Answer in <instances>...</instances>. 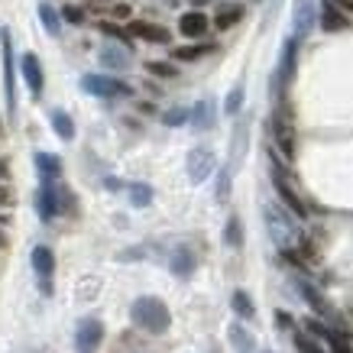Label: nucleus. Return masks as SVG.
Instances as JSON below:
<instances>
[{"instance_id":"f257e3e1","label":"nucleus","mask_w":353,"mask_h":353,"mask_svg":"<svg viewBox=\"0 0 353 353\" xmlns=\"http://www.w3.org/2000/svg\"><path fill=\"white\" fill-rule=\"evenodd\" d=\"M130 318H133V324L139 331L146 334H165L172 327V311L165 308V301L152 299V295H143V299L133 301Z\"/></svg>"},{"instance_id":"f03ea898","label":"nucleus","mask_w":353,"mask_h":353,"mask_svg":"<svg viewBox=\"0 0 353 353\" xmlns=\"http://www.w3.org/2000/svg\"><path fill=\"white\" fill-rule=\"evenodd\" d=\"M266 227H269V234H272V240H276L279 250H295V246H301L299 227H295V221H289L285 211L266 208Z\"/></svg>"},{"instance_id":"7ed1b4c3","label":"nucleus","mask_w":353,"mask_h":353,"mask_svg":"<svg viewBox=\"0 0 353 353\" xmlns=\"http://www.w3.org/2000/svg\"><path fill=\"white\" fill-rule=\"evenodd\" d=\"M272 137H276V146L282 156H295V130H292V114L285 110V104L276 110L272 117Z\"/></svg>"},{"instance_id":"20e7f679","label":"nucleus","mask_w":353,"mask_h":353,"mask_svg":"<svg viewBox=\"0 0 353 353\" xmlns=\"http://www.w3.org/2000/svg\"><path fill=\"white\" fill-rule=\"evenodd\" d=\"M272 185H276L279 198L285 201V208H289L292 214L299 217V221H301V217H308V208H305V201L295 194V188L289 185V179H285V172H282V165H279V162H272Z\"/></svg>"},{"instance_id":"39448f33","label":"nucleus","mask_w":353,"mask_h":353,"mask_svg":"<svg viewBox=\"0 0 353 353\" xmlns=\"http://www.w3.org/2000/svg\"><path fill=\"white\" fill-rule=\"evenodd\" d=\"M101 341H104V324L97 318H85L75 331V350L78 353H97L101 350Z\"/></svg>"},{"instance_id":"423d86ee","label":"nucleus","mask_w":353,"mask_h":353,"mask_svg":"<svg viewBox=\"0 0 353 353\" xmlns=\"http://www.w3.org/2000/svg\"><path fill=\"white\" fill-rule=\"evenodd\" d=\"M81 85H85V91H91V94H97V97H127V94H133L130 85L117 81V78H108V75H85L81 78Z\"/></svg>"},{"instance_id":"0eeeda50","label":"nucleus","mask_w":353,"mask_h":353,"mask_svg":"<svg viewBox=\"0 0 353 353\" xmlns=\"http://www.w3.org/2000/svg\"><path fill=\"white\" fill-rule=\"evenodd\" d=\"M3 94H7V114H17V85H13V46L10 32L3 30Z\"/></svg>"},{"instance_id":"6e6552de","label":"nucleus","mask_w":353,"mask_h":353,"mask_svg":"<svg viewBox=\"0 0 353 353\" xmlns=\"http://www.w3.org/2000/svg\"><path fill=\"white\" fill-rule=\"evenodd\" d=\"M314 20H318V3H314V0H295L292 26H295V36H299V39H305V36L314 30Z\"/></svg>"},{"instance_id":"1a4fd4ad","label":"nucleus","mask_w":353,"mask_h":353,"mask_svg":"<svg viewBox=\"0 0 353 353\" xmlns=\"http://www.w3.org/2000/svg\"><path fill=\"white\" fill-rule=\"evenodd\" d=\"M211 172H214V152L204 150V146L188 152V179H192L194 185H201Z\"/></svg>"},{"instance_id":"9d476101","label":"nucleus","mask_w":353,"mask_h":353,"mask_svg":"<svg viewBox=\"0 0 353 353\" xmlns=\"http://www.w3.org/2000/svg\"><path fill=\"white\" fill-rule=\"evenodd\" d=\"M23 78H26V85H30L32 97L43 94L46 75H43V62H39V55H36V52H26V55H23Z\"/></svg>"},{"instance_id":"9b49d317","label":"nucleus","mask_w":353,"mask_h":353,"mask_svg":"<svg viewBox=\"0 0 353 353\" xmlns=\"http://www.w3.org/2000/svg\"><path fill=\"white\" fill-rule=\"evenodd\" d=\"M127 32H130V36H137V39H146V43H159V46H165V43L172 39L165 26H156V23H146V20H133V23L127 26Z\"/></svg>"},{"instance_id":"f8f14e48","label":"nucleus","mask_w":353,"mask_h":353,"mask_svg":"<svg viewBox=\"0 0 353 353\" xmlns=\"http://www.w3.org/2000/svg\"><path fill=\"white\" fill-rule=\"evenodd\" d=\"M295 59H299V36H292L285 49H282V62H279V75H276V85L285 88L295 75Z\"/></svg>"},{"instance_id":"ddd939ff","label":"nucleus","mask_w":353,"mask_h":353,"mask_svg":"<svg viewBox=\"0 0 353 353\" xmlns=\"http://www.w3.org/2000/svg\"><path fill=\"white\" fill-rule=\"evenodd\" d=\"M350 26V20H347V13H343V7H337L334 0H324L321 3V30L324 32H341Z\"/></svg>"},{"instance_id":"4468645a","label":"nucleus","mask_w":353,"mask_h":353,"mask_svg":"<svg viewBox=\"0 0 353 353\" xmlns=\"http://www.w3.org/2000/svg\"><path fill=\"white\" fill-rule=\"evenodd\" d=\"M208 17L201 10H192V13H182V20H179V32H182L185 39H201L204 32H208Z\"/></svg>"},{"instance_id":"2eb2a0df","label":"nucleus","mask_w":353,"mask_h":353,"mask_svg":"<svg viewBox=\"0 0 353 353\" xmlns=\"http://www.w3.org/2000/svg\"><path fill=\"white\" fill-rule=\"evenodd\" d=\"M36 204H39V217L43 221H52L59 214V198H55V182H46L36 194Z\"/></svg>"},{"instance_id":"dca6fc26","label":"nucleus","mask_w":353,"mask_h":353,"mask_svg":"<svg viewBox=\"0 0 353 353\" xmlns=\"http://www.w3.org/2000/svg\"><path fill=\"white\" fill-rule=\"evenodd\" d=\"M243 20V3H221L214 13V26L217 30H230V26H236V23Z\"/></svg>"},{"instance_id":"f3484780","label":"nucleus","mask_w":353,"mask_h":353,"mask_svg":"<svg viewBox=\"0 0 353 353\" xmlns=\"http://www.w3.org/2000/svg\"><path fill=\"white\" fill-rule=\"evenodd\" d=\"M36 169L43 175V182H55L62 175V159L52 152H36Z\"/></svg>"},{"instance_id":"a211bd4d","label":"nucleus","mask_w":353,"mask_h":353,"mask_svg":"<svg viewBox=\"0 0 353 353\" xmlns=\"http://www.w3.org/2000/svg\"><path fill=\"white\" fill-rule=\"evenodd\" d=\"M169 266H172V272L175 276H192L194 272V253L188 250V246H179L175 253H172V259H169Z\"/></svg>"},{"instance_id":"6ab92c4d","label":"nucleus","mask_w":353,"mask_h":353,"mask_svg":"<svg viewBox=\"0 0 353 353\" xmlns=\"http://www.w3.org/2000/svg\"><path fill=\"white\" fill-rule=\"evenodd\" d=\"M227 337H230V343H234L236 353H253V350H256V341H253V334L246 331L243 324H230Z\"/></svg>"},{"instance_id":"aec40b11","label":"nucleus","mask_w":353,"mask_h":353,"mask_svg":"<svg viewBox=\"0 0 353 353\" xmlns=\"http://www.w3.org/2000/svg\"><path fill=\"white\" fill-rule=\"evenodd\" d=\"M32 269H36L43 279H49L55 272V256H52L49 246H36V250H32Z\"/></svg>"},{"instance_id":"412c9836","label":"nucleus","mask_w":353,"mask_h":353,"mask_svg":"<svg viewBox=\"0 0 353 353\" xmlns=\"http://www.w3.org/2000/svg\"><path fill=\"white\" fill-rule=\"evenodd\" d=\"M192 127L194 130L214 127V104H211V101H201V104L192 108Z\"/></svg>"},{"instance_id":"4be33fe9","label":"nucleus","mask_w":353,"mask_h":353,"mask_svg":"<svg viewBox=\"0 0 353 353\" xmlns=\"http://www.w3.org/2000/svg\"><path fill=\"white\" fill-rule=\"evenodd\" d=\"M101 62L108 65V68L123 72V68H130V55L123 52V49H117V46H104V49H101Z\"/></svg>"},{"instance_id":"5701e85b","label":"nucleus","mask_w":353,"mask_h":353,"mask_svg":"<svg viewBox=\"0 0 353 353\" xmlns=\"http://www.w3.org/2000/svg\"><path fill=\"white\" fill-rule=\"evenodd\" d=\"M214 52V46L211 43H201V46H182V49H175V62H198V59H204V55Z\"/></svg>"},{"instance_id":"b1692460","label":"nucleus","mask_w":353,"mask_h":353,"mask_svg":"<svg viewBox=\"0 0 353 353\" xmlns=\"http://www.w3.org/2000/svg\"><path fill=\"white\" fill-rule=\"evenodd\" d=\"M230 305H234V311L240 314V318H243V321H250V318L256 314V308H253V299H250L243 289H236L234 295H230Z\"/></svg>"},{"instance_id":"393cba45","label":"nucleus","mask_w":353,"mask_h":353,"mask_svg":"<svg viewBox=\"0 0 353 353\" xmlns=\"http://www.w3.org/2000/svg\"><path fill=\"white\" fill-rule=\"evenodd\" d=\"M295 285H299V292H301V295H305V301H308L311 308H314V311H321V314H327V318H334V311L327 308V301H324L321 295H318V292L311 289L308 282H295Z\"/></svg>"},{"instance_id":"a878e982","label":"nucleus","mask_w":353,"mask_h":353,"mask_svg":"<svg viewBox=\"0 0 353 353\" xmlns=\"http://www.w3.org/2000/svg\"><path fill=\"white\" fill-rule=\"evenodd\" d=\"M224 243L227 246H234V250H240L243 246V224H240V217H230L227 221V227H224Z\"/></svg>"},{"instance_id":"bb28decb","label":"nucleus","mask_w":353,"mask_h":353,"mask_svg":"<svg viewBox=\"0 0 353 353\" xmlns=\"http://www.w3.org/2000/svg\"><path fill=\"white\" fill-rule=\"evenodd\" d=\"M52 127H55V133H59L65 143L75 137V123H72V117H68L65 110H52Z\"/></svg>"},{"instance_id":"cd10ccee","label":"nucleus","mask_w":353,"mask_h":353,"mask_svg":"<svg viewBox=\"0 0 353 353\" xmlns=\"http://www.w3.org/2000/svg\"><path fill=\"white\" fill-rule=\"evenodd\" d=\"M55 198H59V214H75L78 208H75V194L68 192L65 185L55 182Z\"/></svg>"},{"instance_id":"c85d7f7f","label":"nucleus","mask_w":353,"mask_h":353,"mask_svg":"<svg viewBox=\"0 0 353 353\" xmlns=\"http://www.w3.org/2000/svg\"><path fill=\"white\" fill-rule=\"evenodd\" d=\"M39 17H43V26H46V30L52 32V36H59L62 23H59V13H55L49 3H39Z\"/></svg>"},{"instance_id":"c756f323","label":"nucleus","mask_w":353,"mask_h":353,"mask_svg":"<svg viewBox=\"0 0 353 353\" xmlns=\"http://www.w3.org/2000/svg\"><path fill=\"white\" fill-rule=\"evenodd\" d=\"M130 201L137 204V208H146V204L152 201V188L150 185H133V188H130Z\"/></svg>"},{"instance_id":"7c9ffc66","label":"nucleus","mask_w":353,"mask_h":353,"mask_svg":"<svg viewBox=\"0 0 353 353\" xmlns=\"http://www.w3.org/2000/svg\"><path fill=\"white\" fill-rule=\"evenodd\" d=\"M295 347H299V353H324L321 343L314 341V334H295Z\"/></svg>"},{"instance_id":"2f4dec72","label":"nucleus","mask_w":353,"mask_h":353,"mask_svg":"<svg viewBox=\"0 0 353 353\" xmlns=\"http://www.w3.org/2000/svg\"><path fill=\"white\" fill-rule=\"evenodd\" d=\"M324 341L331 343V353H353L350 343H347V337H343L341 331H327V337H324Z\"/></svg>"},{"instance_id":"473e14b6","label":"nucleus","mask_w":353,"mask_h":353,"mask_svg":"<svg viewBox=\"0 0 353 353\" xmlns=\"http://www.w3.org/2000/svg\"><path fill=\"white\" fill-rule=\"evenodd\" d=\"M146 68H150V75H156V78H175L179 75V68H175L172 62H150Z\"/></svg>"},{"instance_id":"72a5a7b5","label":"nucleus","mask_w":353,"mask_h":353,"mask_svg":"<svg viewBox=\"0 0 353 353\" xmlns=\"http://www.w3.org/2000/svg\"><path fill=\"white\" fill-rule=\"evenodd\" d=\"M165 123H169V127H182L185 120H192V110H185V108H175V110H169V114H165Z\"/></svg>"},{"instance_id":"f704fd0d","label":"nucleus","mask_w":353,"mask_h":353,"mask_svg":"<svg viewBox=\"0 0 353 353\" xmlns=\"http://www.w3.org/2000/svg\"><path fill=\"white\" fill-rule=\"evenodd\" d=\"M240 104H243V88L236 85L234 91H230V94H227V114H236V110H240Z\"/></svg>"},{"instance_id":"c9c22d12","label":"nucleus","mask_w":353,"mask_h":353,"mask_svg":"<svg viewBox=\"0 0 353 353\" xmlns=\"http://www.w3.org/2000/svg\"><path fill=\"white\" fill-rule=\"evenodd\" d=\"M101 32H104V36H114L120 43H130V32H123L120 26H114V23H101Z\"/></svg>"},{"instance_id":"e433bc0d","label":"nucleus","mask_w":353,"mask_h":353,"mask_svg":"<svg viewBox=\"0 0 353 353\" xmlns=\"http://www.w3.org/2000/svg\"><path fill=\"white\" fill-rule=\"evenodd\" d=\"M305 327H308V334H314V337H327V331H331V327H324L318 318H305Z\"/></svg>"},{"instance_id":"4c0bfd02","label":"nucleus","mask_w":353,"mask_h":353,"mask_svg":"<svg viewBox=\"0 0 353 353\" xmlns=\"http://www.w3.org/2000/svg\"><path fill=\"white\" fill-rule=\"evenodd\" d=\"M227 194H230V175H227V172H221V182H217V198L224 201Z\"/></svg>"},{"instance_id":"58836bf2","label":"nucleus","mask_w":353,"mask_h":353,"mask_svg":"<svg viewBox=\"0 0 353 353\" xmlns=\"http://www.w3.org/2000/svg\"><path fill=\"white\" fill-rule=\"evenodd\" d=\"M65 20H68V23H81V20H85V13H81V10H78V7H65Z\"/></svg>"},{"instance_id":"ea45409f","label":"nucleus","mask_w":353,"mask_h":353,"mask_svg":"<svg viewBox=\"0 0 353 353\" xmlns=\"http://www.w3.org/2000/svg\"><path fill=\"white\" fill-rule=\"evenodd\" d=\"M276 321L282 331H289V327H295V321H292V314H285V311H276Z\"/></svg>"},{"instance_id":"a19ab883","label":"nucleus","mask_w":353,"mask_h":353,"mask_svg":"<svg viewBox=\"0 0 353 353\" xmlns=\"http://www.w3.org/2000/svg\"><path fill=\"white\" fill-rule=\"evenodd\" d=\"M114 17H117V20L130 17V7H127V3H117V7H114Z\"/></svg>"},{"instance_id":"79ce46f5","label":"nucleus","mask_w":353,"mask_h":353,"mask_svg":"<svg viewBox=\"0 0 353 353\" xmlns=\"http://www.w3.org/2000/svg\"><path fill=\"white\" fill-rule=\"evenodd\" d=\"M334 3H337V7H343V10H350V13H353V0H334Z\"/></svg>"},{"instance_id":"37998d69","label":"nucleus","mask_w":353,"mask_h":353,"mask_svg":"<svg viewBox=\"0 0 353 353\" xmlns=\"http://www.w3.org/2000/svg\"><path fill=\"white\" fill-rule=\"evenodd\" d=\"M7 198H10V194H7V188H0V204L7 201Z\"/></svg>"},{"instance_id":"c03bdc74","label":"nucleus","mask_w":353,"mask_h":353,"mask_svg":"<svg viewBox=\"0 0 353 353\" xmlns=\"http://www.w3.org/2000/svg\"><path fill=\"white\" fill-rule=\"evenodd\" d=\"M0 175H7V162H0Z\"/></svg>"},{"instance_id":"a18cd8bd","label":"nucleus","mask_w":353,"mask_h":353,"mask_svg":"<svg viewBox=\"0 0 353 353\" xmlns=\"http://www.w3.org/2000/svg\"><path fill=\"white\" fill-rule=\"evenodd\" d=\"M0 246H7V236H3V234H0Z\"/></svg>"},{"instance_id":"49530a36","label":"nucleus","mask_w":353,"mask_h":353,"mask_svg":"<svg viewBox=\"0 0 353 353\" xmlns=\"http://www.w3.org/2000/svg\"><path fill=\"white\" fill-rule=\"evenodd\" d=\"M194 3H204V0H194Z\"/></svg>"},{"instance_id":"de8ad7c7","label":"nucleus","mask_w":353,"mask_h":353,"mask_svg":"<svg viewBox=\"0 0 353 353\" xmlns=\"http://www.w3.org/2000/svg\"><path fill=\"white\" fill-rule=\"evenodd\" d=\"M104 3H108V0H104Z\"/></svg>"}]
</instances>
